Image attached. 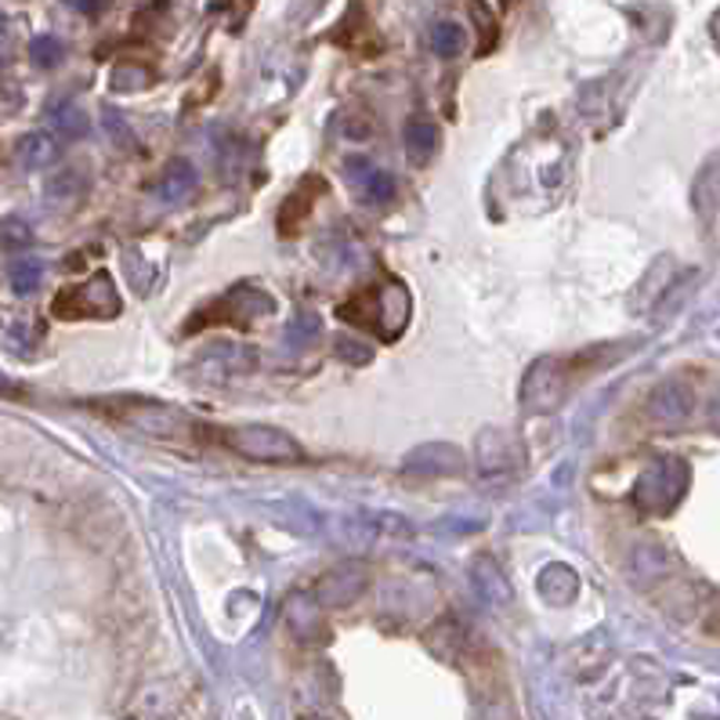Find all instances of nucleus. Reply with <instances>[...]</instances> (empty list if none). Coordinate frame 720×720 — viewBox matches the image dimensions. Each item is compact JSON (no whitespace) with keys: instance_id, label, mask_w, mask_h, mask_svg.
Here are the masks:
<instances>
[{"instance_id":"6","label":"nucleus","mask_w":720,"mask_h":720,"mask_svg":"<svg viewBox=\"0 0 720 720\" xmlns=\"http://www.w3.org/2000/svg\"><path fill=\"white\" fill-rule=\"evenodd\" d=\"M275 312V297L265 294V290H257L251 283H243V286H235L229 290L225 297L214 301L211 308H206L203 315H196L189 323V329H196V326H217V323H225V326H251L254 318H265Z\"/></svg>"},{"instance_id":"22","label":"nucleus","mask_w":720,"mask_h":720,"mask_svg":"<svg viewBox=\"0 0 720 720\" xmlns=\"http://www.w3.org/2000/svg\"><path fill=\"white\" fill-rule=\"evenodd\" d=\"M156 192H160V200H168V203L185 200L189 192H196V168H192L189 160H174L171 168L160 174Z\"/></svg>"},{"instance_id":"16","label":"nucleus","mask_w":720,"mask_h":720,"mask_svg":"<svg viewBox=\"0 0 720 720\" xmlns=\"http://www.w3.org/2000/svg\"><path fill=\"white\" fill-rule=\"evenodd\" d=\"M536 590L544 594L550 605H572L579 598V576H576V569H569V565L554 561L539 572Z\"/></svg>"},{"instance_id":"11","label":"nucleus","mask_w":720,"mask_h":720,"mask_svg":"<svg viewBox=\"0 0 720 720\" xmlns=\"http://www.w3.org/2000/svg\"><path fill=\"white\" fill-rule=\"evenodd\" d=\"M283 616H286L290 633H294L297 641H304V645L326 641V619H323V605H318V598H308V594H290Z\"/></svg>"},{"instance_id":"32","label":"nucleus","mask_w":720,"mask_h":720,"mask_svg":"<svg viewBox=\"0 0 720 720\" xmlns=\"http://www.w3.org/2000/svg\"><path fill=\"white\" fill-rule=\"evenodd\" d=\"M702 630L720 641V594H710V598L702 601Z\"/></svg>"},{"instance_id":"4","label":"nucleus","mask_w":720,"mask_h":720,"mask_svg":"<svg viewBox=\"0 0 720 720\" xmlns=\"http://www.w3.org/2000/svg\"><path fill=\"white\" fill-rule=\"evenodd\" d=\"M120 308H123L120 290L105 272H94L91 280L65 286L62 294L51 301V312L59 318H69V323H73V318H113L120 315Z\"/></svg>"},{"instance_id":"28","label":"nucleus","mask_w":720,"mask_h":720,"mask_svg":"<svg viewBox=\"0 0 720 720\" xmlns=\"http://www.w3.org/2000/svg\"><path fill=\"white\" fill-rule=\"evenodd\" d=\"M0 246L4 251H30L33 246V229L22 217H4L0 221Z\"/></svg>"},{"instance_id":"26","label":"nucleus","mask_w":720,"mask_h":720,"mask_svg":"<svg viewBox=\"0 0 720 720\" xmlns=\"http://www.w3.org/2000/svg\"><path fill=\"white\" fill-rule=\"evenodd\" d=\"M109 84H113V91H120V94L145 91L152 84V69L142 65V62H120L113 69V80H109Z\"/></svg>"},{"instance_id":"18","label":"nucleus","mask_w":720,"mask_h":720,"mask_svg":"<svg viewBox=\"0 0 720 720\" xmlns=\"http://www.w3.org/2000/svg\"><path fill=\"white\" fill-rule=\"evenodd\" d=\"M403 142H406V156L413 168H427V163L435 160V152H438V128L432 120H409L406 123V134H403Z\"/></svg>"},{"instance_id":"20","label":"nucleus","mask_w":720,"mask_h":720,"mask_svg":"<svg viewBox=\"0 0 720 720\" xmlns=\"http://www.w3.org/2000/svg\"><path fill=\"white\" fill-rule=\"evenodd\" d=\"M337 315L344 323L352 326H363V329H381V286L377 290H363V294H355L352 301H344Z\"/></svg>"},{"instance_id":"7","label":"nucleus","mask_w":720,"mask_h":720,"mask_svg":"<svg viewBox=\"0 0 720 720\" xmlns=\"http://www.w3.org/2000/svg\"><path fill=\"white\" fill-rule=\"evenodd\" d=\"M369 590V569L363 561H344L337 569H329L318 576L315 584V598L323 608H344L358 601Z\"/></svg>"},{"instance_id":"1","label":"nucleus","mask_w":720,"mask_h":720,"mask_svg":"<svg viewBox=\"0 0 720 720\" xmlns=\"http://www.w3.org/2000/svg\"><path fill=\"white\" fill-rule=\"evenodd\" d=\"M688 481H691V470L681 456H659L652 460L641 478L633 486V504L645 510V515H670V510L684 500L688 493Z\"/></svg>"},{"instance_id":"36","label":"nucleus","mask_w":720,"mask_h":720,"mask_svg":"<svg viewBox=\"0 0 720 720\" xmlns=\"http://www.w3.org/2000/svg\"><path fill=\"white\" fill-rule=\"evenodd\" d=\"M0 398H22V384L11 381L8 373H0Z\"/></svg>"},{"instance_id":"21","label":"nucleus","mask_w":720,"mask_h":720,"mask_svg":"<svg viewBox=\"0 0 720 720\" xmlns=\"http://www.w3.org/2000/svg\"><path fill=\"white\" fill-rule=\"evenodd\" d=\"M88 196V174L80 168H62L54 171V178L48 182V200L54 206H73Z\"/></svg>"},{"instance_id":"3","label":"nucleus","mask_w":720,"mask_h":720,"mask_svg":"<svg viewBox=\"0 0 720 720\" xmlns=\"http://www.w3.org/2000/svg\"><path fill=\"white\" fill-rule=\"evenodd\" d=\"M109 409V417L134 427V432L152 435V438H168V442H185L192 435V420L182 409L163 406V403H145V398H120V403L99 406Z\"/></svg>"},{"instance_id":"25","label":"nucleus","mask_w":720,"mask_h":720,"mask_svg":"<svg viewBox=\"0 0 720 720\" xmlns=\"http://www.w3.org/2000/svg\"><path fill=\"white\" fill-rule=\"evenodd\" d=\"M8 280H11V290H16V294H33L40 280H44V265H40L33 254H22L8 265Z\"/></svg>"},{"instance_id":"14","label":"nucleus","mask_w":720,"mask_h":720,"mask_svg":"<svg viewBox=\"0 0 720 720\" xmlns=\"http://www.w3.org/2000/svg\"><path fill=\"white\" fill-rule=\"evenodd\" d=\"M409 323V290L403 283H387L381 290V334L395 341Z\"/></svg>"},{"instance_id":"10","label":"nucleus","mask_w":720,"mask_h":720,"mask_svg":"<svg viewBox=\"0 0 720 720\" xmlns=\"http://www.w3.org/2000/svg\"><path fill=\"white\" fill-rule=\"evenodd\" d=\"M464 467H467L464 453L449 446V442H424V446H417L403 460V470L413 478H446V475H460Z\"/></svg>"},{"instance_id":"34","label":"nucleus","mask_w":720,"mask_h":720,"mask_svg":"<svg viewBox=\"0 0 720 720\" xmlns=\"http://www.w3.org/2000/svg\"><path fill=\"white\" fill-rule=\"evenodd\" d=\"M706 427L720 435V392H713L710 403H706Z\"/></svg>"},{"instance_id":"23","label":"nucleus","mask_w":720,"mask_h":720,"mask_svg":"<svg viewBox=\"0 0 720 720\" xmlns=\"http://www.w3.org/2000/svg\"><path fill=\"white\" fill-rule=\"evenodd\" d=\"M691 200H696V211L706 214V217L720 211V152L699 171V178H696V196H691Z\"/></svg>"},{"instance_id":"13","label":"nucleus","mask_w":720,"mask_h":720,"mask_svg":"<svg viewBox=\"0 0 720 720\" xmlns=\"http://www.w3.org/2000/svg\"><path fill=\"white\" fill-rule=\"evenodd\" d=\"M470 587H475L478 598L493 608H504V605H510V598H515L504 569L496 565V558H489V554H478V558L470 561Z\"/></svg>"},{"instance_id":"37","label":"nucleus","mask_w":720,"mask_h":720,"mask_svg":"<svg viewBox=\"0 0 720 720\" xmlns=\"http://www.w3.org/2000/svg\"><path fill=\"white\" fill-rule=\"evenodd\" d=\"M710 37H713V44L720 48V11H717V16L710 19Z\"/></svg>"},{"instance_id":"24","label":"nucleus","mask_w":720,"mask_h":720,"mask_svg":"<svg viewBox=\"0 0 720 720\" xmlns=\"http://www.w3.org/2000/svg\"><path fill=\"white\" fill-rule=\"evenodd\" d=\"M467 48V30L460 22H438L432 26V51L438 59H456Z\"/></svg>"},{"instance_id":"30","label":"nucleus","mask_w":720,"mask_h":720,"mask_svg":"<svg viewBox=\"0 0 720 720\" xmlns=\"http://www.w3.org/2000/svg\"><path fill=\"white\" fill-rule=\"evenodd\" d=\"M334 128L341 138H348V142H369L373 138V123L363 113H341Z\"/></svg>"},{"instance_id":"27","label":"nucleus","mask_w":720,"mask_h":720,"mask_svg":"<svg viewBox=\"0 0 720 720\" xmlns=\"http://www.w3.org/2000/svg\"><path fill=\"white\" fill-rule=\"evenodd\" d=\"M51 123H54V134L69 138V142H77V138L88 134V113L80 105H73V102H65V105L54 109Z\"/></svg>"},{"instance_id":"19","label":"nucleus","mask_w":720,"mask_h":720,"mask_svg":"<svg viewBox=\"0 0 720 720\" xmlns=\"http://www.w3.org/2000/svg\"><path fill=\"white\" fill-rule=\"evenodd\" d=\"M318 192H326V182L323 178H315L308 174L304 182L297 185V192L283 203V211H280V232H290V229H297L304 217H308V211L315 206L318 200Z\"/></svg>"},{"instance_id":"29","label":"nucleus","mask_w":720,"mask_h":720,"mask_svg":"<svg viewBox=\"0 0 720 720\" xmlns=\"http://www.w3.org/2000/svg\"><path fill=\"white\" fill-rule=\"evenodd\" d=\"M62 54H65V48H62L59 37H37L33 44H30V59L40 69H54V65L62 62Z\"/></svg>"},{"instance_id":"15","label":"nucleus","mask_w":720,"mask_h":720,"mask_svg":"<svg viewBox=\"0 0 720 720\" xmlns=\"http://www.w3.org/2000/svg\"><path fill=\"white\" fill-rule=\"evenodd\" d=\"M59 160V142H54V134L48 131H30L19 138L16 145V163L22 171H44L51 163Z\"/></svg>"},{"instance_id":"35","label":"nucleus","mask_w":720,"mask_h":720,"mask_svg":"<svg viewBox=\"0 0 720 720\" xmlns=\"http://www.w3.org/2000/svg\"><path fill=\"white\" fill-rule=\"evenodd\" d=\"M105 123H109V131H113V138H116V142H131V131H128V123H123V120L116 123V113H113V109H105Z\"/></svg>"},{"instance_id":"2","label":"nucleus","mask_w":720,"mask_h":720,"mask_svg":"<svg viewBox=\"0 0 720 720\" xmlns=\"http://www.w3.org/2000/svg\"><path fill=\"white\" fill-rule=\"evenodd\" d=\"M217 438H221V446H229L232 453H240V456H246V460H257V464H297V460H304L301 442L294 435H286L283 427H272V424L225 427Z\"/></svg>"},{"instance_id":"38","label":"nucleus","mask_w":720,"mask_h":720,"mask_svg":"<svg viewBox=\"0 0 720 720\" xmlns=\"http://www.w3.org/2000/svg\"><path fill=\"white\" fill-rule=\"evenodd\" d=\"M301 720H341L334 713H308V717H301Z\"/></svg>"},{"instance_id":"8","label":"nucleus","mask_w":720,"mask_h":720,"mask_svg":"<svg viewBox=\"0 0 720 720\" xmlns=\"http://www.w3.org/2000/svg\"><path fill=\"white\" fill-rule=\"evenodd\" d=\"M691 409H696V392H691L688 381H662L659 387H652V395H648V420L656 427H681Z\"/></svg>"},{"instance_id":"33","label":"nucleus","mask_w":720,"mask_h":720,"mask_svg":"<svg viewBox=\"0 0 720 720\" xmlns=\"http://www.w3.org/2000/svg\"><path fill=\"white\" fill-rule=\"evenodd\" d=\"M109 4H113V0H65V8L80 11V16H99Z\"/></svg>"},{"instance_id":"5","label":"nucleus","mask_w":720,"mask_h":720,"mask_svg":"<svg viewBox=\"0 0 720 720\" xmlns=\"http://www.w3.org/2000/svg\"><path fill=\"white\" fill-rule=\"evenodd\" d=\"M569 395V366L561 358H536L521 381V409L533 417L554 413Z\"/></svg>"},{"instance_id":"31","label":"nucleus","mask_w":720,"mask_h":720,"mask_svg":"<svg viewBox=\"0 0 720 720\" xmlns=\"http://www.w3.org/2000/svg\"><path fill=\"white\" fill-rule=\"evenodd\" d=\"M337 355L352 366H366L373 358V348H366L358 337H337Z\"/></svg>"},{"instance_id":"17","label":"nucleus","mask_w":720,"mask_h":720,"mask_svg":"<svg viewBox=\"0 0 720 720\" xmlns=\"http://www.w3.org/2000/svg\"><path fill=\"white\" fill-rule=\"evenodd\" d=\"M670 569H673L670 554L662 550L659 544H641L633 550V558H630V572H633V579L641 587H652V584H659V579H667Z\"/></svg>"},{"instance_id":"9","label":"nucleus","mask_w":720,"mask_h":720,"mask_svg":"<svg viewBox=\"0 0 720 720\" xmlns=\"http://www.w3.org/2000/svg\"><path fill=\"white\" fill-rule=\"evenodd\" d=\"M518 460L521 446L515 435L504 432V427H481L475 438V464L481 475H507Z\"/></svg>"},{"instance_id":"12","label":"nucleus","mask_w":720,"mask_h":720,"mask_svg":"<svg viewBox=\"0 0 720 720\" xmlns=\"http://www.w3.org/2000/svg\"><path fill=\"white\" fill-rule=\"evenodd\" d=\"M344 174H348V182H355L358 203H366V206H387L395 200V192H398L395 178L387 171L369 168V160H348Z\"/></svg>"},{"instance_id":"39","label":"nucleus","mask_w":720,"mask_h":720,"mask_svg":"<svg viewBox=\"0 0 720 720\" xmlns=\"http://www.w3.org/2000/svg\"><path fill=\"white\" fill-rule=\"evenodd\" d=\"M0 30H4V19H0Z\"/></svg>"}]
</instances>
